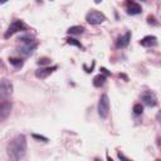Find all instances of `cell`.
Segmentation results:
<instances>
[{"label":"cell","instance_id":"obj_1","mask_svg":"<svg viewBox=\"0 0 161 161\" xmlns=\"http://www.w3.org/2000/svg\"><path fill=\"white\" fill-rule=\"evenodd\" d=\"M8 155L11 160H20L25 156L27 152V139L24 135L15 136L8 143Z\"/></svg>","mask_w":161,"mask_h":161},{"label":"cell","instance_id":"obj_2","mask_svg":"<svg viewBox=\"0 0 161 161\" xmlns=\"http://www.w3.org/2000/svg\"><path fill=\"white\" fill-rule=\"evenodd\" d=\"M97 111H98V116L102 120H106L108 117V113H110V100H108L107 95H102L100 97Z\"/></svg>","mask_w":161,"mask_h":161},{"label":"cell","instance_id":"obj_3","mask_svg":"<svg viewBox=\"0 0 161 161\" xmlns=\"http://www.w3.org/2000/svg\"><path fill=\"white\" fill-rule=\"evenodd\" d=\"M14 91V86L9 79H0V101L7 100L11 96Z\"/></svg>","mask_w":161,"mask_h":161},{"label":"cell","instance_id":"obj_4","mask_svg":"<svg viewBox=\"0 0 161 161\" xmlns=\"http://www.w3.org/2000/svg\"><path fill=\"white\" fill-rule=\"evenodd\" d=\"M86 20L92 25H97V24H101V23L106 21V15L98 10H91L86 15Z\"/></svg>","mask_w":161,"mask_h":161},{"label":"cell","instance_id":"obj_5","mask_svg":"<svg viewBox=\"0 0 161 161\" xmlns=\"http://www.w3.org/2000/svg\"><path fill=\"white\" fill-rule=\"evenodd\" d=\"M25 24L23 23L21 20H14L11 24L9 25V28H8V30L5 32V34H4V38H9V37H11L13 34H15V33H18V32H21V30H25Z\"/></svg>","mask_w":161,"mask_h":161},{"label":"cell","instance_id":"obj_6","mask_svg":"<svg viewBox=\"0 0 161 161\" xmlns=\"http://www.w3.org/2000/svg\"><path fill=\"white\" fill-rule=\"evenodd\" d=\"M11 108H13V105L9 101H3L0 102V122L5 121L11 113Z\"/></svg>","mask_w":161,"mask_h":161},{"label":"cell","instance_id":"obj_7","mask_svg":"<svg viewBox=\"0 0 161 161\" xmlns=\"http://www.w3.org/2000/svg\"><path fill=\"white\" fill-rule=\"evenodd\" d=\"M57 66H52V67H42L39 68V69L35 71V77L39 78V79H44L47 78L48 76H50L52 73H53L54 71H57Z\"/></svg>","mask_w":161,"mask_h":161},{"label":"cell","instance_id":"obj_8","mask_svg":"<svg viewBox=\"0 0 161 161\" xmlns=\"http://www.w3.org/2000/svg\"><path fill=\"white\" fill-rule=\"evenodd\" d=\"M126 9H127V14H130V15H137V14L142 13L141 5L135 3L134 0H127L126 1Z\"/></svg>","mask_w":161,"mask_h":161},{"label":"cell","instance_id":"obj_9","mask_svg":"<svg viewBox=\"0 0 161 161\" xmlns=\"http://www.w3.org/2000/svg\"><path fill=\"white\" fill-rule=\"evenodd\" d=\"M141 100L148 107H155L157 105V98H156V96H155L152 92H146V93H143L141 96Z\"/></svg>","mask_w":161,"mask_h":161},{"label":"cell","instance_id":"obj_10","mask_svg":"<svg viewBox=\"0 0 161 161\" xmlns=\"http://www.w3.org/2000/svg\"><path fill=\"white\" fill-rule=\"evenodd\" d=\"M38 47V43L37 42H34V43H30V44H23L21 47L18 49L19 52V54L21 55H30L34 50H35V48Z\"/></svg>","mask_w":161,"mask_h":161},{"label":"cell","instance_id":"obj_11","mask_svg":"<svg viewBox=\"0 0 161 161\" xmlns=\"http://www.w3.org/2000/svg\"><path fill=\"white\" fill-rule=\"evenodd\" d=\"M140 45H142V47H146V48L156 47V45H157V38L155 37V35H146V37H143L140 40Z\"/></svg>","mask_w":161,"mask_h":161},{"label":"cell","instance_id":"obj_12","mask_svg":"<svg viewBox=\"0 0 161 161\" xmlns=\"http://www.w3.org/2000/svg\"><path fill=\"white\" fill-rule=\"evenodd\" d=\"M130 40H131V32H127L125 35L117 39V48H126L130 44Z\"/></svg>","mask_w":161,"mask_h":161},{"label":"cell","instance_id":"obj_13","mask_svg":"<svg viewBox=\"0 0 161 161\" xmlns=\"http://www.w3.org/2000/svg\"><path fill=\"white\" fill-rule=\"evenodd\" d=\"M92 83H93V86H95V87H97V88L102 87V86L106 83V76H105V74H102V73L97 74V76L93 78V82H92Z\"/></svg>","mask_w":161,"mask_h":161},{"label":"cell","instance_id":"obj_14","mask_svg":"<svg viewBox=\"0 0 161 161\" xmlns=\"http://www.w3.org/2000/svg\"><path fill=\"white\" fill-rule=\"evenodd\" d=\"M84 32V28L82 25H73L71 28H68L67 33L69 34V35H79V34H83Z\"/></svg>","mask_w":161,"mask_h":161},{"label":"cell","instance_id":"obj_15","mask_svg":"<svg viewBox=\"0 0 161 161\" xmlns=\"http://www.w3.org/2000/svg\"><path fill=\"white\" fill-rule=\"evenodd\" d=\"M18 42L21 43V44H30V43H34L35 42V39H34L33 35H30V34H27V35H23L18 39Z\"/></svg>","mask_w":161,"mask_h":161},{"label":"cell","instance_id":"obj_16","mask_svg":"<svg viewBox=\"0 0 161 161\" xmlns=\"http://www.w3.org/2000/svg\"><path fill=\"white\" fill-rule=\"evenodd\" d=\"M9 63L11 66H14L15 68H21L23 64H24V62L20 58H9Z\"/></svg>","mask_w":161,"mask_h":161},{"label":"cell","instance_id":"obj_17","mask_svg":"<svg viewBox=\"0 0 161 161\" xmlns=\"http://www.w3.org/2000/svg\"><path fill=\"white\" fill-rule=\"evenodd\" d=\"M66 40H67V43L69 44V45H74V47H78V48H80V49L83 48V45L80 44V42H78V40H77L76 38H72V37H69V38H67Z\"/></svg>","mask_w":161,"mask_h":161},{"label":"cell","instance_id":"obj_18","mask_svg":"<svg viewBox=\"0 0 161 161\" xmlns=\"http://www.w3.org/2000/svg\"><path fill=\"white\" fill-rule=\"evenodd\" d=\"M38 66H48V64H50V59L49 58H47V57H43V58H39L38 59Z\"/></svg>","mask_w":161,"mask_h":161},{"label":"cell","instance_id":"obj_19","mask_svg":"<svg viewBox=\"0 0 161 161\" xmlns=\"http://www.w3.org/2000/svg\"><path fill=\"white\" fill-rule=\"evenodd\" d=\"M143 112V106L141 105V103H136V105L134 106V113L135 114H141Z\"/></svg>","mask_w":161,"mask_h":161},{"label":"cell","instance_id":"obj_20","mask_svg":"<svg viewBox=\"0 0 161 161\" xmlns=\"http://www.w3.org/2000/svg\"><path fill=\"white\" fill-rule=\"evenodd\" d=\"M32 137L34 140H38V141H43V142H48V139L45 136H43V135H37V134H33L32 135Z\"/></svg>","mask_w":161,"mask_h":161},{"label":"cell","instance_id":"obj_21","mask_svg":"<svg viewBox=\"0 0 161 161\" xmlns=\"http://www.w3.org/2000/svg\"><path fill=\"white\" fill-rule=\"evenodd\" d=\"M147 23H148V24H154V25H157V21H155V18H154V16H148V18H147Z\"/></svg>","mask_w":161,"mask_h":161},{"label":"cell","instance_id":"obj_22","mask_svg":"<svg viewBox=\"0 0 161 161\" xmlns=\"http://www.w3.org/2000/svg\"><path fill=\"white\" fill-rule=\"evenodd\" d=\"M101 73H102V74H105V76H110V74H111L110 72L106 69V68H101Z\"/></svg>","mask_w":161,"mask_h":161},{"label":"cell","instance_id":"obj_23","mask_svg":"<svg viewBox=\"0 0 161 161\" xmlns=\"http://www.w3.org/2000/svg\"><path fill=\"white\" fill-rule=\"evenodd\" d=\"M117 156H118V159H120V160H129V157H126L125 155H122L121 152H118V154H117Z\"/></svg>","mask_w":161,"mask_h":161},{"label":"cell","instance_id":"obj_24","mask_svg":"<svg viewBox=\"0 0 161 161\" xmlns=\"http://www.w3.org/2000/svg\"><path fill=\"white\" fill-rule=\"evenodd\" d=\"M5 3H8V0H0V5H1V4H5Z\"/></svg>","mask_w":161,"mask_h":161},{"label":"cell","instance_id":"obj_25","mask_svg":"<svg viewBox=\"0 0 161 161\" xmlns=\"http://www.w3.org/2000/svg\"><path fill=\"white\" fill-rule=\"evenodd\" d=\"M101 1H102V0H95V3H96V4H100Z\"/></svg>","mask_w":161,"mask_h":161},{"label":"cell","instance_id":"obj_26","mask_svg":"<svg viewBox=\"0 0 161 161\" xmlns=\"http://www.w3.org/2000/svg\"><path fill=\"white\" fill-rule=\"evenodd\" d=\"M141 1H145V0H141Z\"/></svg>","mask_w":161,"mask_h":161}]
</instances>
